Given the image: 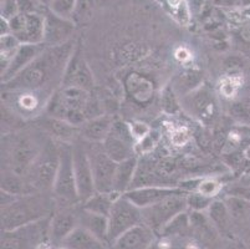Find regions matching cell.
Returning <instances> with one entry per match:
<instances>
[{
    "instance_id": "obj_8",
    "label": "cell",
    "mask_w": 250,
    "mask_h": 249,
    "mask_svg": "<svg viewBox=\"0 0 250 249\" xmlns=\"http://www.w3.org/2000/svg\"><path fill=\"white\" fill-rule=\"evenodd\" d=\"M140 223H143L140 207L124 195L116 198L108 216V244Z\"/></svg>"
},
{
    "instance_id": "obj_11",
    "label": "cell",
    "mask_w": 250,
    "mask_h": 249,
    "mask_svg": "<svg viewBox=\"0 0 250 249\" xmlns=\"http://www.w3.org/2000/svg\"><path fill=\"white\" fill-rule=\"evenodd\" d=\"M133 136L131 127L122 121L115 120L108 136L102 142L104 152L115 162L126 161L136 156Z\"/></svg>"
},
{
    "instance_id": "obj_6",
    "label": "cell",
    "mask_w": 250,
    "mask_h": 249,
    "mask_svg": "<svg viewBox=\"0 0 250 249\" xmlns=\"http://www.w3.org/2000/svg\"><path fill=\"white\" fill-rule=\"evenodd\" d=\"M51 217L13 230H1V249H36L50 238Z\"/></svg>"
},
{
    "instance_id": "obj_1",
    "label": "cell",
    "mask_w": 250,
    "mask_h": 249,
    "mask_svg": "<svg viewBox=\"0 0 250 249\" xmlns=\"http://www.w3.org/2000/svg\"><path fill=\"white\" fill-rule=\"evenodd\" d=\"M75 47L74 40L59 46H46L19 75L3 84L4 91H35L52 96L62 84L63 74Z\"/></svg>"
},
{
    "instance_id": "obj_32",
    "label": "cell",
    "mask_w": 250,
    "mask_h": 249,
    "mask_svg": "<svg viewBox=\"0 0 250 249\" xmlns=\"http://www.w3.org/2000/svg\"><path fill=\"white\" fill-rule=\"evenodd\" d=\"M214 198L208 197L198 191H190L187 195V205L188 209H192L195 212H204L212 204Z\"/></svg>"
},
{
    "instance_id": "obj_15",
    "label": "cell",
    "mask_w": 250,
    "mask_h": 249,
    "mask_svg": "<svg viewBox=\"0 0 250 249\" xmlns=\"http://www.w3.org/2000/svg\"><path fill=\"white\" fill-rule=\"evenodd\" d=\"M36 127L45 136L58 142L72 143L80 137V127L74 126L62 118L52 117L46 113L44 116H39L36 120Z\"/></svg>"
},
{
    "instance_id": "obj_30",
    "label": "cell",
    "mask_w": 250,
    "mask_h": 249,
    "mask_svg": "<svg viewBox=\"0 0 250 249\" xmlns=\"http://www.w3.org/2000/svg\"><path fill=\"white\" fill-rule=\"evenodd\" d=\"M190 229L189 214L186 212H182L177 217H174L162 230L161 234L163 237H173V236H184L188 230Z\"/></svg>"
},
{
    "instance_id": "obj_22",
    "label": "cell",
    "mask_w": 250,
    "mask_h": 249,
    "mask_svg": "<svg viewBox=\"0 0 250 249\" xmlns=\"http://www.w3.org/2000/svg\"><path fill=\"white\" fill-rule=\"evenodd\" d=\"M186 109L189 113L198 117H204L208 113H213L214 109V100L212 92L206 88H199L183 97Z\"/></svg>"
},
{
    "instance_id": "obj_3",
    "label": "cell",
    "mask_w": 250,
    "mask_h": 249,
    "mask_svg": "<svg viewBox=\"0 0 250 249\" xmlns=\"http://www.w3.org/2000/svg\"><path fill=\"white\" fill-rule=\"evenodd\" d=\"M55 208L56 202L52 193L35 192L19 196L13 203L1 207V230H13L51 217Z\"/></svg>"
},
{
    "instance_id": "obj_36",
    "label": "cell",
    "mask_w": 250,
    "mask_h": 249,
    "mask_svg": "<svg viewBox=\"0 0 250 249\" xmlns=\"http://www.w3.org/2000/svg\"><path fill=\"white\" fill-rule=\"evenodd\" d=\"M222 189V184L218 183L214 180H209L208 178V180H202V181H199L198 184H197V189H195V191L201 192V193L208 196V197L214 198Z\"/></svg>"
},
{
    "instance_id": "obj_39",
    "label": "cell",
    "mask_w": 250,
    "mask_h": 249,
    "mask_svg": "<svg viewBox=\"0 0 250 249\" xmlns=\"http://www.w3.org/2000/svg\"><path fill=\"white\" fill-rule=\"evenodd\" d=\"M244 154H245V158H247V162H248V173H250V146L245 148Z\"/></svg>"
},
{
    "instance_id": "obj_33",
    "label": "cell",
    "mask_w": 250,
    "mask_h": 249,
    "mask_svg": "<svg viewBox=\"0 0 250 249\" xmlns=\"http://www.w3.org/2000/svg\"><path fill=\"white\" fill-rule=\"evenodd\" d=\"M77 0H50L49 9L56 15L66 19H72Z\"/></svg>"
},
{
    "instance_id": "obj_37",
    "label": "cell",
    "mask_w": 250,
    "mask_h": 249,
    "mask_svg": "<svg viewBox=\"0 0 250 249\" xmlns=\"http://www.w3.org/2000/svg\"><path fill=\"white\" fill-rule=\"evenodd\" d=\"M1 18L5 20H11L19 14V5L18 0H1V8H0Z\"/></svg>"
},
{
    "instance_id": "obj_19",
    "label": "cell",
    "mask_w": 250,
    "mask_h": 249,
    "mask_svg": "<svg viewBox=\"0 0 250 249\" xmlns=\"http://www.w3.org/2000/svg\"><path fill=\"white\" fill-rule=\"evenodd\" d=\"M76 227H79V209L75 205L58 208L51 216L50 239L54 243L61 244Z\"/></svg>"
},
{
    "instance_id": "obj_13",
    "label": "cell",
    "mask_w": 250,
    "mask_h": 249,
    "mask_svg": "<svg viewBox=\"0 0 250 249\" xmlns=\"http://www.w3.org/2000/svg\"><path fill=\"white\" fill-rule=\"evenodd\" d=\"M94 76H92L90 66L86 63L83 55L81 54L80 47L76 46L66 66L61 86H63V88L72 86V88L91 91L94 89Z\"/></svg>"
},
{
    "instance_id": "obj_40",
    "label": "cell",
    "mask_w": 250,
    "mask_h": 249,
    "mask_svg": "<svg viewBox=\"0 0 250 249\" xmlns=\"http://www.w3.org/2000/svg\"><path fill=\"white\" fill-rule=\"evenodd\" d=\"M245 14H247L248 17H250V5H249V6H248V8H247V9H245Z\"/></svg>"
},
{
    "instance_id": "obj_31",
    "label": "cell",
    "mask_w": 250,
    "mask_h": 249,
    "mask_svg": "<svg viewBox=\"0 0 250 249\" xmlns=\"http://www.w3.org/2000/svg\"><path fill=\"white\" fill-rule=\"evenodd\" d=\"M229 116L239 125L250 126V101H235L230 104Z\"/></svg>"
},
{
    "instance_id": "obj_12",
    "label": "cell",
    "mask_w": 250,
    "mask_h": 249,
    "mask_svg": "<svg viewBox=\"0 0 250 249\" xmlns=\"http://www.w3.org/2000/svg\"><path fill=\"white\" fill-rule=\"evenodd\" d=\"M11 34L21 44H42L45 33V17L38 14H21L9 20Z\"/></svg>"
},
{
    "instance_id": "obj_9",
    "label": "cell",
    "mask_w": 250,
    "mask_h": 249,
    "mask_svg": "<svg viewBox=\"0 0 250 249\" xmlns=\"http://www.w3.org/2000/svg\"><path fill=\"white\" fill-rule=\"evenodd\" d=\"M187 195L188 193L174 195L156 203V204L142 208L141 211H142L143 223L148 226L156 233H161V230L174 217L181 214L182 212L187 211Z\"/></svg>"
},
{
    "instance_id": "obj_28",
    "label": "cell",
    "mask_w": 250,
    "mask_h": 249,
    "mask_svg": "<svg viewBox=\"0 0 250 249\" xmlns=\"http://www.w3.org/2000/svg\"><path fill=\"white\" fill-rule=\"evenodd\" d=\"M126 86L129 95L138 102L148 101L153 93V86H152L151 81L138 74L131 75L127 80Z\"/></svg>"
},
{
    "instance_id": "obj_42",
    "label": "cell",
    "mask_w": 250,
    "mask_h": 249,
    "mask_svg": "<svg viewBox=\"0 0 250 249\" xmlns=\"http://www.w3.org/2000/svg\"><path fill=\"white\" fill-rule=\"evenodd\" d=\"M46 1H47V4H49V1H50V0H46Z\"/></svg>"
},
{
    "instance_id": "obj_34",
    "label": "cell",
    "mask_w": 250,
    "mask_h": 249,
    "mask_svg": "<svg viewBox=\"0 0 250 249\" xmlns=\"http://www.w3.org/2000/svg\"><path fill=\"white\" fill-rule=\"evenodd\" d=\"M223 191L226 192L227 196H233V197L250 201V184L245 181L244 178H242L238 182H233V183L228 184Z\"/></svg>"
},
{
    "instance_id": "obj_16",
    "label": "cell",
    "mask_w": 250,
    "mask_h": 249,
    "mask_svg": "<svg viewBox=\"0 0 250 249\" xmlns=\"http://www.w3.org/2000/svg\"><path fill=\"white\" fill-rule=\"evenodd\" d=\"M75 30L72 19L59 17L49 10L45 15L44 44L46 46H59L72 40L71 36Z\"/></svg>"
},
{
    "instance_id": "obj_38",
    "label": "cell",
    "mask_w": 250,
    "mask_h": 249,
    "mask_svg": "<svg viewBox=\"0 0 250 249\" xmlns=\"http://www.w3.org/2000/svg\"><path fill=\"white\" fill-rule=\"evenodd\" d=\"M11 34L10 30V25H9L8 20L3 19V18H0V35L5 36Z\"/></svg>"
},
{
    "instance_id": "obj_5",
    "label": "cell",
    "mask_w": 250,
    "mask_h": 249,
    "mask_svg": "<svg viewBox=\"0 0 250 249\" xmlns=\"http://www.w3.org/2000/svg\"><path fill=\"white\" fill-rule=\"evenodd\" d=\"M56 209L80 204L72 162V143L60 142V164L52 188Z\"/></svg>"
},
{
    "instance_id": "obj_17",
    "label": "cell",
    "mask_w": 250,
    "mask_h": 249,
    "mask_svg": "<svg viewBox=\"0 0 250 249\" xmlns=\"http://www.w3.org/2000/svg\"><path fill=\"white\" fill-rule=\"evenodd\" d=\"M156 234L145 223L135 226L111 243V249H153Z\"/></svg>"
},
{
    "instance_id": "obj_26",
    "label": "cell",
    "mask_w": 250,
    "mask_h": 249,
    "mask_svg": "<svg viewBox=\"0 0 250 249\" xmlns=\"http://www.w3.org/2000/svg\"><path fill=\"white\" fill-rule=\"evenodd\" d=\"M202 81H203L202 71L195 70V68H187L174 77L170 86L177 93V96H182V99H183L190 92L201 88Z\"/></svg>"
},
{
    "instance_id": "obj_41",
    "label": "cell",
    "mask_w": 250,
    "mask_h": 249,
    "mask_svg": "<svg viewBox=\"0 0 250 249\" xmlns=\"http://www.w3.org/2000/svg\"><path fill=\"white\" fill-rule=\"evenodd\" d=\"M42 1H45V3H47V1H46V0H42Z\"/></svg>"
},
{
    "instance_id": "obj_24",
    "label": "cell",
    "mask_w": 250,
    "mask_h": 249,
    "mask_svg": "<svg viewBox=\"0 0 250 249\" xmlns=\"http://www.w3.org/2000/svg\"><path fill=\"white\" fill-rule=\"evenodd\" d=\"M61 247L65 249H106V243L79 226L63 239Z\"/></svg>"
},
{
    "instance_id": "obj_18",
    "label": "cell",
    "mask_w": 250,
    "mask_h": 249,
    "mask_svg": "<svg viewBox=\"0 0 250 249\" xmlns=\"http://www.w3.org/2000/svg\"><path fill=\"white\" fill-rule=\"evenodd\" d=\"M46 45L42 44H21L15 51L14 56L9 61L8 66L1 71V84L10 81L17 75L30 65L39 55L45 50Z\"/></svg>"
},
{
    "instance_id": "obj_7",
    "label": "cell",
    "mask_w": 250,
    "mask_h": 249,
    "mask_svg": "<svg viewBox=\"0 0 250 249\" xmlns=\"http://www.w3.org/2000/svg\"><path fill=\"white\" fill-rule=\"evenodd\" d=\"M85 145L94 173L96 192L104 195H113V180L117 162L108 157V155L104 152L102 143L85 141Z\"/></svg>"
},
{
    "instance_id": "obj_10",
    "label": "cell",
    "mask_w": 250,
    "mask_h": 249,
    "mask_svg": "<svg viewBox=\"0 0 250 249\" xmlns=\"http://www.w3.org/2000/svg\"><path fill=\"white\" fill-rule=\"evenodd\" d=\"M72 162H74L79 200H80V203H83L96 193V188H95L94 173H92L85 141L80 137L72 142Z\"/></svg>"
},
{
    "instance_id": "obj_27",
    "label": "cell",
    "mask_w": 250,
    "mask_h": 249,
    "mask_svg": "<svg viewBox=\"0 0 250 249\" xmlns=\"http://www.w3.org/2000/svg\"><path fill=\"white\" fill-rule=\"evenodd\" d=\"M0 188L3 192L10 193L13 196H25L35 193V189L31 187L26 178L9 170H1Z\"/></svg>"
},
{
    "instance_id": "obj_4",
    "label": "cell",
    "mask_w": 250,
    "mask_h": 249,
    "mask_svg": "<svg viewBox=\"0 0 250 249\" xmlns=\"http://www.w3.org/2000/svg\"><path fill=\"white\" fill-rule=\"evenodd\" d=\"M46 136L42 150L25 178L35 192L52 193L60 164V142Z\"/></svg>"
},
{
    "instance_id": "obj_14",
    "label": "cell",
    "mask_w": 250,
    "mask_h": 249,
    "mask_svg": "<svg viewBox=\"0 0 250 249\" xmlns=\"http://www.w3.org/2000/svg\"><path fill=\"white\" fill-rule=\"evenodd\" d=\"M188 193L181 187H169V186H145L131 188L127 191L124 196H126L132 203H135L141 209L153 205L161 201L174 195H182Z\"/></svg>"
},
{
    "instance_id": "obj_23",
    "label": "cell",
    "mask_w": 250,
    "mask_h": 249,
    "mask_svg": "<svg viewBox=\"0 0 250 249\" xmlns=\"http://www.w3.org/2000/svg\"><path fill=\"white\" fill-rule=\"evenodd\" d=\"M79 226L92 233L104 243L108 244V217L92 213L81 207L79 209Z\"/></svg>"
},
{
    "instance_id": "obj_29",
    "label": "cell",
    "mask_w": 250,
    "mask_h": 249,
    "mask_svg": "<svg viewBox=\"0 0 250 249\" xmlns=\"http://www.w3.org/2000/svg\"><path fill=\"white\" fill-rule=\"evenodd\" d=\"M116 198L118 197H116L113 195H104V193L96 192L94 196H91L88 200L81 203V207L83 209H86V211L92 212V213L102 214V216L108 217Z\"/></svg>"
},
{
    "instance_id": "obj_20",
    "label": "cell",
    "mask_w": 250,
    "mask_h": 249,
    "mask_svg": "<svg viewBox=\"0 0 250 249\" xmlns=\"http://www.w3.org/2000/svg\"><path fill=\"white\" fill-rule=\"evenodd\" d=\"M113 122L115 118L112 115H100L91 118L80 127V138L87 142L102 143L111 132Z\"/></svg>"
},
{
    "instance_id": "obj_25",
    "label": "cell",
    "mask_w": 250,
    "mask_h": 249,
    "mask_svg": "<svg viewBox=\"0 0 250 249\" xmlns=\"http://www.w3.org/2000/svg\"><path fill=\"white\" fill-rule=\"evenodd\" d=\"M208 218L220 234H228L233 229V219L224 200H214L207 209Z\"/></svg>"
},
{
    "instance_id": "obj_21",
    "label": "cell",
    "mask_w": 250,
    "mask_h": 249,
    "mask_svg": "<svg viewBox=\"0 0 250 249\" xmlns=\"http://www.w3.org/2000/svg\"><path fill=\"white\" fill-rule=\"evenodd\" d=\"M138 170L137 156L118 162L113 180V195L120 197L131 189Z\"/></svg>"
},
{
    "instance_id": "obj_2",
    "label": "cell",
    "mask_w": 250,
    "mask_h": 249,
    "mask_svg": "<svg viewBox=\"0 0 250 249\" xmlns=\"http://www.w3.org/2000/svg\"><path fill=\"white\" fill-rule=\"evenodd\" d=\"M46 136L44 134L42 138L25 131L4 135L1 140V170L13 171L25 177L42 152Z\"/></svg>"
},
{
    "instance_id": "obj_35",
    "label": "cell",
    "mask_w": 250,
    "mask_h": 249,
    "mask_svg": "<svg viewBox=\"0 0 250 249\" xmlns=\"http://www.w3.org/2000/svg\"><path fill=\"white\" fill-rule=\"evenodd\" d=\"M162 107L167 113H177L179 111V104L177 101V93L172 86H167L162 93Z\"/></svg>"
}]
</instances>
